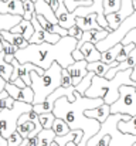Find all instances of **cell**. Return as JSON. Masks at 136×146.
<instances>
[{"mask_svg": "<svg viewBox=\"0 0 136 146\" xmlns=\"http://www.w3.org/2000/svg\"><path fill=\"white\" fill-rule=\"evenodd\" d=\"M80 51L82 52L84 55V60H87L88 62H92V61H98L101 58V51L95 47V44H92L91 41H85L81 47H80Z\"/></svg>", "mask_w": 136, "mask_h": 146, "instance_id": "obj_18", "label": "cell"}, {"mask_svg": "<svg viewBox=\"0 0 136 146\" xmlns=\"http://www.w3.org/2000/svg\"><path fill=\"white\" fill-rule=\"evenodd\" d=\"M121 47H122V43L119 41V43H116L115 46L106 48L105 51H101V58H99V60H101L102 62H105V64L113 62L115 58H116V55H118V51L121 50Z\"/></svg>", "mask_w": 136, "mask_h": 146, "instance_id": "obj_23", "label": "cell"}, {"mask_svg": "<svg viewBox=\"0 0 136 146\" xmlns=\"http://www.w3.org/2000/svg\"><path fill=\"white\" fill-rule=\"evenodd\" d=\"M87 64H88V61L87 60H80V61H74L71 65H68L65 70H67V72L70 74V77H71V85H77L82 78H84V75L88 72L87 71Z\"/></svg>", "mask_w": 136, "mask_h": 146, "instance_id": "obj_12", "label": "cell"}, {"mask_svg": "<svg viewBox=\"0 0 136 146\" xmlns=\"http://www.w3.org/2000/svg\"><path fill=\"white\" fill-rule=\"evenodd\" d=\"M94 74L95 72H92V71H88L85 75H84V78L75 85V92H78L80 95H84L85 94V91H87V88L91 85V80H92V77H94Z\"/></svg>", "mask_w": 136, "mask_h": 146, "instance_id": "obj_26", "label": "cell"}, {"mask_svg": "<svg viewBox=\"0 0 136 146\" xmlns=\"http://www.w3.org/2000/svg\"><path fill=\"white\" fill-rule=\"evenodd\" d=\"M67 34L71 36V37H75L77 40H80V37L82 36V30H81L77 24H72L70 29H67Z\"/></svg>", "mask_w": 136, "mask_h": 146, "instance_id": "obj_31", "label": "cell"}, {"mask_svg": "<svg viewBox=\"0 0 136 146\" xmlns=\"http://www.w3.org/2000/svg\"><path fill=\"white\" fill-rule=\"evenodd\" d=\"M11 71H13V65L11 62H7L4 60V51L1 50L0 51V77L9 82L10 81V75H11Z\"/></svg>", "mask_w": 136, "mask_h": 146, "instance_id": "obj_24", "label": "cell"}, {"mask_svg": "<svg viewBox=\"0 0 136 146\" xmlns=\"http://www.w3.org/2000/svg\"><path fill=\"white\" fill-rule=\"evenodd\" d=\"M132 4H133V7L136 9V0H132Z\"/></svg>", "mask_w": 136, "mask_h": 146, "instance_id": "obj_39", "label": "cell"}, {"mask_svg": "<svg viewBox=\"0 0 136 146\" xmlns=\"http://www.w3.org/2000/svg\"><path fill=\"white\" fill-rule=\"evenodd\" d=\"M4 84H6V81H4V80H3V78L0 77V92H1V91L4 90Z\"/></svg>", "mask_w": 136, "mask_h": 146, "instance_id": "obj_36", "label": "cell"}, {"mask_svg": "<svg viewBox=\"0 0 136 146\" xmlns=\"http://www.w3.org/2000/svg\"><path fill=\"white\" fill-rule=\"evenodd\" d=\"M0 146H7V139L0 135Z\"/></svg>", "mask_w": 136, "mask_h": 146, "instance_id": "obj_35", "label": "cell"}, {"mask_svg": "<svg viewBox=\"0 0 136 146\" xmlns=\"http://www.w3.org/2000/svg\"><path fill=\"white\" fill-rule=\"evenodd\" d=\"M71 57H72V60H74V61L84 60V55H82V52H81V51H80L78 48H74V50H72V52H71Z\"/></svg>", "mask_w": 136, "mask_h": 146, "instance_id": "obj_33", "label": "cell"}, {"mask_svg": "<svg viewBox=\"0 0 136 146\" xmlns=\"http://www.w3.org/2000/svg\"><path fill=\"white\" fill-rule=\"evenodd\" d=\"M13 84L14 85H17V87H20V88H23V87H26V84H24V81L20 78V77H17L14 81H13Z\"/></svg>", "mask_w": 136, "mask_h": 146, "instance_id": "obj_34", "label": "cell"}, {"mask_svg": "<svg viewBox=\"0 0 136 146\" xmlns=\"http://www.w3.org/2000/svg\"><path fill=\"white\" fill-rule=\"evenodd\" d=\"M102 6H103V14L106 16L109 13L116 11L121 7V0H103Z\"/></svg>", "mask_w": 136, "mask_h": 146, "instance_id": "obj_28", "label": "cell"}, {"mask_svg": "<svg viewBox=\"0 0 136 146\" xmlns=\"http://www.w3.org/2000/svg\"><path fill=\"white\" fill-rule=\"evenodd\" d=\"M31 108H33L31 104L16 99L10 108H3L0 111V135L7 139L16 131L19 116L24 112H29Z\"/></svg>", "mask_w": 136, "mask_h": 146, "instance_id": "obj_6", "label": "cell"}, {"mask_svg": "<svg viewBox=\"0 0 136 146\" xmlns=\"http://www.w3.org/2000/svg\"><path fill=\"white\" fill-rule=\"evenodd\" d=\"M122 118L123 113H109L101 123L99 131L87 141L85 146H131L136 142V135L122 133L118 129V121Z\"/></svg>", "mask_w": 136, "mask_h": 146, "instance_id": "obj_4", "label": "cell"}, {"mask_svg": "<svg viewBox=\"0 0 136 146\" xmlns=\"http://www.w3.org/2000/svg\"><path fill=\"white\" fill-rule=\"evenodd\" d=\"M133 10H135V7H133V4H132V0H121V7H119L116 11L109 13V14L105 16L108 26H109L112 30H116V29L122 24V21H123L125 19H128V17L133 13Z\"/></svg>", "mask_w": 136, "mask_h": 146, "instance_id": "obj_9", "label": "cell"}, {"mask_svg": "<svg viewBox=\"0 0 136 146\" xmlns=\"http://www.w3.org/2000/svg\"><path fill=\"white\" fill-rule=\"evenodd\" d=\"M118 129L122 133H129V135H136V115L129 116V115H123L122 119L118 121Z\"/></svg>", "mask_w": 136, "mask_h": 146, "instance_id": "obj_17", "label": "cell"}, {"mask_svg": "<svg viewBox=\"0 0 136 146\" xmlns=\"http://www.w3.org/2000/svg\"><path fill=\"white\" fill-rule=\"evenodd\" d=\"M23 17L19 14H10V13H0V31L1 30H11Z\"/></svg>", "mask_w": 136, "mask_h": 146, "instance_id": "obj_20", "label": "cell"}, {"mask_svg": "<svg viewBox=\"0 0 136 146\" xmlns=\"http://www.w3.org/2000/svg\"><path fill=\"white\" fill-rule=\"evenodd\" d=\"M132 68H126L122 71H118L113 74L112 78H105L94 74L91 80V85L85 91V97L88 98H102L103 104L111 105L119 95V87L121 85H133L136 87V82L131 78Z\"/></svg>", "mask_w": 136, "mask_h": 146, "instance_id": "obj_3", "label": "cell"}, {"mask_svg": "<svg viewBox=\"0 0 136 146\" xmlns=\"http://www.w3.org/2000/svg\"><path fill=\"white\" fill-rule=\"evenodd\" d=\"M64 146H77V143H75L74 141H70L68 143H65V145H64Z\"/></svg>", "mask_w": 136, "mask_h": 146, "instance_id": "obj_37", "label": "cell"}, {"mask_svg": "<svg viewBox=\"0 0 136 146\" xmlns=\"http://www.w3.org/2000/svg\"><path fill=\"white\" fill-rule=\"evenodd\" d=\"M54 139H55V132L51 128L50 129L43 128L36 135V146H50Z\"/></svg>", "mask_w": 136, "mask_h": 146, "instance_id": "obj_22", "label": "cell"}, {"mask_svg": "<svg viewBox=\"0 0 136 146\" xmlns=\"http://www.w3.org/2000/svg\"><path fill=\"white\" fill-rule=\"evenodd\" d=\"M1 40L3 38H1V34H0V51H1Z\"/></svg>", "mask_w": 136, "mask_h": 146, "instance_id": "obj_40", "label": "cell"}, {"mask_svg": "<svg viewBox=\"0 0 136 146\" xmlns=\"http://www.w3.org/2000/svg\"><path fill=\"white\" fill-rule=\"evenodd\" d=\"M77 46V38L71 36H62L57 43H40L31 44L17 50L14 58L19 62H33L37 67L47 70L52 62H58L62 68H67L74 62L71 52Z\"/></svg>", "mask_w": 136, "mask_h": 146, "instance_id": "obj_2", "label": "cell"}, {"mask_svg": "<svg viewBox=\"0 0 136 146\" xmlns=\"http://www.w3.org/2000/svg\"><path fill=\"white\" fill-rule=\"evenodd\" d=\"M50 146H60V145H58V143H57L55 141H52V142H51V145H50Z\"/></svg>", "mask_w": 136, "mask_h": 146, "instance_id": "obj_38", "label": "cell"}, {"mask_svg": "<svg viewBox=\"0 0 136 146\" xmlns=\"http://www.w3.org/2000/svg\"><path fill=\"white\" fill-rule=\"evenodd\" d=\"M0 13L19 14L23 17V3L21 0H0Z\"/></svg>", "mask_w": 136, "mask_h": 146, "instance_id": "obj_15", "label": "cell"}, {"mask_svg": "<svg viewBox=\"0 0 136 146\" xmlns=\"http://www.w3.org/2000/svg\"><path fill=\"white\" fill-rule=\"evenodd\" d=\"M0 34H1L3 40L9 41L11 46L17 47L19 50L24 48V47L29 46V40H26V38H24L21 34H19V33H11V31H9V30H1Z\"/></svg>", "mask_w": 136, "mask_h": 146, "instance_id": "obj_14", "label": "cell"}, {"mask_svg": "<svg viewBox=\"0 0 136 146\" xmlns=\"http://www.w3.org/2000/svg\"><path fill=\"white\" fill-rule=\"evenodd\" d=\"M60 85H61V87H68V85H71V77H70V74L67 72L65 68L61 70V81H60Z\"/></svg>", "mask_w": 136, "mask_h": 146, "instance_id": "obj_32", "label": "cell"}, {"mask_svg": "<svg viewBox=\"0 0 136 146\" xmlns=\"http://www.w3.org/2000/svg\"><path fill=\"white\" fill-rule=\"evenodd\" d=\"M111 113H123L133 116L136 115V88L133 85H121L116 101L109 105Z\"/></svg>", "mask_w": 136, "mask_h": 146, "instance_id": "obj_7", "label": "cell"}, {"mask_svg": "<svg viewBox=\"0 0 136 146\" xmlns=\"http://www.w3.org/2000/svg\"><path fill=\"white\" fill-rule=\"evenodd\" d=\"M21 3H23V19L30 20L36 14V11H34V1H31V0H21Z\"/></svg>", "mask_w": 136, "mask_h": 146, "instance_id": "obj_27", "label": "cell"}, {"mask_svg": "<svg viewBox=\"0 0 136 146\" xmlns=\"http://www.w3.org/2000/svg\"><path fill=\"white\" fill-rule=\"evenodd\" d=\"M10 31H11V33H19V34H21L26 40H29V38L31 37L33 31H34V27H33V24H31L30 20L21 19L14 27H11Z\"/></svg>", "mask_w": 136, "mask_h": 146, "instance_id": "obj_19", "label": "cell"}, {"mask_svg": "<svg viewBox=\"0 0 136 146\" xmlns=\"http://www.w3.org/2000/svg\"><path fill=\"white\" fill-rule=\"evenodd\" d=\"M75 24L82 31H87V30H102V27L96 21V14L95 13H91V14L84 16V17H75Z\"/></svg>", "mask_w": 136, "mask_h": 146, "instance_id": "obj_13", "label": "cell"}, {"mask_svg": "<svg viewBox=\"0 0 136 146\" xmlns=\"http://www.w3.org/2000/svg\"><path fill=\"white\" fill-rule=\"evenodd\" d=\"M121 43L122 44H129V43H133L136 47V27L135 29H131L123 37H122V40H121Z\"/></svg>", "mask_w": 136, "mask_h": 146, "instance_id": "obj_30", "label": "cell"}, {"mask_svg": "<svg viewBox=\"0 0 136 146\" xmlns=\"http://www.w3.org/2000/svg\"><path fill=\"white\" fill-rule=\"evenodd\" d=\"M135 27H136V9L133 10V13H132L128 19H125V20L122 21V24H121L116 30H112L105 38L99 40V41L95 44V47L99 50V51H105L106 48L115 46L116 43H119V41L122 40V37H123L131 29H135Z\"/></svg>", "mask_w": 136, "mask_h": 146, "instance_id": "obj_8", "label": "cell"}, {"mask_svg": "<svg viewBox=\"0 0 136 146\" xmlns=\"http://www.w3.org/2000/svg\"><path fill=\"white\" fill-rule=\"evenodd\" d=\"M116 64H118V61H113V62H111V64H105V62H102L101 60H98V61H92V62H88V64H87V71H92V72H95L96 75L103 77V75L106 74V71H108L111 67L116 65Z\"/></svg>", "mask_w": 136, "mask_h": 146, "instance_id": "obj_21", "label": "cell"}, {"mask_svg": "<svg viewBox=\"0 0 136 146\" xmlns=\"http://www.w3.org/2000/svg\"><path fill=\"white\" fill-rule=\"evenodd\" d=\"M30 21H31V24H33V27H34V31H33L31 37L29 38V43H31V44H40V43H57V41L60 40L61 36H58V34H55V33H50V31H47L45 29H43V26L38 23L36 14L30 19Z\"/></svg>", "mask_w": 136, "mask_h": 146, "instance_id": "obj_10", "label": "cell"}, {"mask_svg": "<svg viewBox=\"0 0 136 146\" xmlns=\"http://www.w3.org/2000/svg\"><path fill=\"white\" fill-rule=\"evenodd\" d=\"M61 70H62V67L58 62H52L47 70L37 67L36 70L30 71V81H31L30 87L33 88V92H34L31 105L44 102L45 98L57 87H60Z\"/></svg>", "mask_w": 136, "mask_h": 146, "instance_id": "obj_5", "label": "cell"}, {"mask_svg": "<svg viewBox=\"0 0 136 146\" xmlns=\"http://www.w3.org/2000/svg\"><path fill=\"white\" fill-rule=\"evenodd\" d=\"M4 91L16 101H23V102H29V104L33 102L34 92H33V88L30 85H26V87L20 88V87L14 85L13 82H6L4 84Z\"/></svg>", "mask_w": 136, "mask_h": 146, "instance_id": "obj_11", "label": "cell"}, {"mask_svg": "<svg viewBox=\"0 0 136 146\" xmlns=\"http://www.w3.org/2000/svg\"><path fill=\"white\" fill-rule=\"evenodd\" d=\"M54 113L52 112H43V113H38V121L41 123V126L45 129H50L52 126V121H54Z\"/></svg>", "mask_w": 136, "mask_h": 146, "instance_id": "obj_29", "label": "cell"}, {"mask_svg": "<svg viewBox=\"0 0 136 146\" xmlns=\"http://www.w3.org/2000/svg\"><path fill=\"white\" fill-rule=\"evenodd\" d=\"M74 95V101H68L67 97H60L58 99H55L51 112L54 113V116L64 119L71 131L81 129L84 135L77 146H85L87 141L99 131L101 122H98L94 118L85 116L84 112L87 109L96 108L98 105L103 104V101L102 98H88L85 95H80L78 92H75Z\"/></svg>", "mask_w": 136, "mask_h": 146, "instance_id": "obj_1", "label": "cell"}, {"mask_svg": "<svg viewBox=\"0 0 136 146\" xmlns=\"http://www.w3.org/2000/svg\"><path fill=\"white\" fill-rule=\"evenodd\" d=\"M85 116H88V118H94V119H96L98 122H103L108 116H109V105L108 104H101V105H98L96 108H92V109H87L85 112Z\"/></svg>", "mask_w": 136, "mask_h": 146, "instance_id": "obj_16", "label": "cell"}, {"mask_svg": "<svg viewBox=\"0 0 136 146\" xmlns=\"http://www.w3.org/2000/svg\"><path fill=\"white\" fill-rule=\"evenodd\" d=\"M51 129L55 132V136L67 135V133L71 132V129H70V126L65 123V121L61 119V118H57V116H55L54 121H52V126H51Z\"/></svg>", "mask_w": 136, "mask_h": 146, "instance_id": "obj_25", "label": "cell"}]
</instances>
